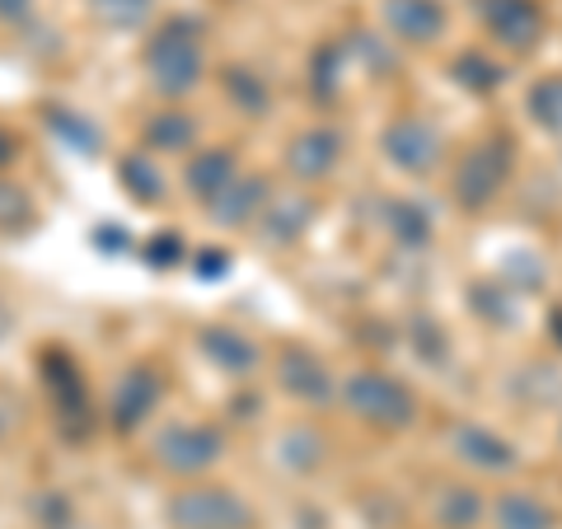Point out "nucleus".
Wrapping results in <instances>:
<instances>
[{"instance_id": "nucleus-20", "label": "nucleus", "mask_w": 562, "mask_h": 529, "mask_svg": "<svg viewBox=\"0 0 562 529\" xmlns=\"http://www.w3.org/2000/svg\"><path fill=\"white\" fill-rule=\"evenodd\" d=\"M47 122H52V132H57L70 150H80V155H94L99 150V127H90L80 113H70V109H52L47 113Z\"/></svg>"}, {"instance_id": "nucleus-21", "label": "nucleus", "mask_w": 562, "mask_h": 529, "mask_svg": "<svg viewBox=\"0 0 562 529\" xmlns=\"http://www.w3.org/2000/svg\"><path fill=\"white\" fill-rule=\"evenodd\" d=\"M277 454H281V464H291V469H314L319 464V454H324V440L314 436V431H305V427H295V431H286L277 440Z\"/></svg>"}, {"instance_id": "nucleus-2", "label": "nucleus", "mask_w": 562, "mask_h": 529, "mask_svg": "<svg viewBox=\"0 0 562 529\" xmlns=\"http://www.w3.org/2000/svg\"><path fill=\"white\" fill-rule=\"evenodd\" d=\"M342 398L361 421L390 427V431L408 427L413 413H417V398L408 394V384H398L394 375H380V370H357V375L342 384Z\"/></svg>"}, {"instance_id": "nucleus-31", "label": "nucleus", "mask_w": 562, "mask_h": 529, "mask_svg": "<svg viewBox=\"0 0 562 529\" xmlns=\"http://www.w3.org/2000/svg\"><path fill=\"white\" fill-rule=\"evenodd\" d=\"M14 150H20V146H14V136H10V132H0V169L14 160Z\"/></svg>"}, {"instance_id": "nucleus-12", "label": "nucleus", "mask_w": 562, "mask_h": 529, "mask_svg": "<svg viewBox=\"0 0 562 529\" xmlns=\"http://www.w3.org/2000/svg\"><path fill=\"white\" fill-rule=\"evenodd\" d=\"M235 179H239V165H235V155L221 150V146L192 155V165H188V188H192V198L206 202V206L216 202Z\"/></svg>"}, {"instance_id": "nucleus-19", "label": "nucleus", "mask_w": 562, "mask_h": 529, "mask_svg": "<svg viewBox=\"0 0 562 529\" xmlns=\"http://www.w3.org/2000/svg\"><path fill=\"white\" fill-rule=\"evenodd\" d=\"M192 136H198V127H192L188 113H160L146 127V146L150 150H188Z\"/></svg>"}, {"instance_id": "nucleus-9", "label": "nucleus", "mask_w": 562, "mask_h": 529, "mask_svg": "<svg viewBox=\"0 0 562 529\" xmlns=\"http://www.w3.org/2000/svg\"><path fill=\"white\" fill-rule=\"evenodd\" d=\"M342 160V136L333 132V127H310L291 140V155H286V165L291 173H301V179H324V173H333V165Z\"/></svg>"}, {"instance_id": "nucleus-10", "label": "nucleus", "mask_w": 562, "mask_h": 529, "mask_svg": "<svg viewBox=\"0 0 562 529\" xmlns=\"http://www.w3.org/2000/svg\"><path fill=\"white\" fill-rule=\"evenodd\" d=\"M281 390L305 398V403H324L333 394V380H328V365L314 357L310 347H286L281 351Z\"/></svg>"}, {"instance_id": "nucleus-30", "label": "nucleus", "mask_w": 562, "mask_h": 529, "mask_svg": "<svg viewBox=\"0 0 562 529\" xmlns=\"http://www.w3.org/2000/svg\"><path fill=\"white\" fill-rule=\"evenodd\" d=\"M29 10H33V0H0V20H10V24H20Z\"/></svg>"}, {"instance_id": "nucleus-8", "label": "nucleus", "mask_w": 562, "mask_h": 529, "mask_svg": "<svg viewBox=\"0 0 562 529\" xmlns=\"http://www.w3.org/2000/svg\"><path fill=\"white\" fill-rule=\"evenodd\" d=\"M483 20L492 29V38L506 43V47H535L539 43V33H543V14L535 0H487V10H483Z\"/></svg>"}, {"instance_id": "nucleus-26", "label": "nucleus", "mask_w": 562, "mask_h": 529, "mask_svg": "<svg viewBox=\"0 0 562 529\" xmlns=\"http://www.w3.org/2000/svg\"><path fill=\"white\" fill-rule=\"evenodd\" d=\"M390 225H394V235L403 244H427L431 239V216L422 206H413V202H394Z\"/></svg>"}, {"instance_id": "nucleus-15", "label": "nucleus", "mask_w": 562, "mask_h": 529, "mask_svg": "<svg viewBox=\"0 0 562 529\" xmlns=\"http://www.w3.org/2000/svg\"><path fill=\"white\" fill-rule=\"evenodd\" d=\"M314 221V202L305 198V192H281V202L268 206V216H262V225H268V235L272 244H291V239H301L305 235V225Z\"/></svg>"}, {"instance_id": "nucleus-17", "label": "nucleus", "mask_w": 562, "mask_h": 529, "mask_svg": "<svg viewBox=\"0 0 562 529\" xmlns=\"http://www.w3.org/2000/svg\"><path fill=\"white\" fill-rule=\"evenodd\" d=\"M497 529H553V510L530 492H512L497 502Z\"/></svg>"}, {"instance_id": "nucleus-18", "label": "nucleus", "mask_w": 562, "mask_h": 529, "mask_svg": "<svg viewBox=\"0 0 562 529\" xmlns=\"http://www.w3.org/2000/svg\"><path fill=\"white\" fill-rule=\"evenodd\" d=\"M479 516H483V502H479V492H469V487H446L441 497H436V520L446 529H473Z\"/></svg>"}, {"instance_id": "nucleus-11", "label": "nucleus", "mask_w": 562, "mask_h": 529, "mask_svg": "<svg viewBox=\"0 0 562 529\" xmlns=\"http://www.w3.org/2000/svg\"><path fill=\"white\" fill-rule=\"evenodd\" d=\"M454 454L469 464H479L487 473H502V469H516V446L502 440L497 431L487 427H454Z\"/></svg>"}, {"instance_id": "nucleus-5", "label": "nucleus", "mask_w": 562, "mask_h": 529, "mask_svg": "<svg viewBox=\"0 0 562 529\" xmlns=\"http://www.w3.org/2000/svg\"><path fill=\"white\" fill-rule=\"evenodd\" d=\"M225 450V440L216 427H202V421H179L169 427L160 440H155V454L160 464L173 469V473H202L206 464H216Z\"/></svg>"}, {"instance_id": "nucleus-25", "label": "nucleus", "mask_w": 562, "mask_h": 529, "mask_svg": "<svg viewBox=\"0 0 562 529\" xmlns=\"http://www.w3.org/2000/svg\"><path fill=\"white\" fill-rule=\"evenodd\" d=\"M225 85H231V99L239 103L244 113H268V85H262L254 70H231V76H225Z\"/></svg>"}, {"instance_id": "nucleus-27", "label": "nucleus", "mask_w": 562, "mask_h": 529, "mask_svg": "<svg viewBox=\"0 0 562 529\" xmlns=\"http://www.w3.org/2000/svg\"><path fill=\"white\" fill-rule=\"evenodd\" d=\"M454 70H460V85H469V90H497V85H502V66L483 61L479 52L460 57V61H454Z\"/></svg>"}, {"instance_id": "nucleus-6", "label": "nucleus", "mask_w": 562, "mask_h": 529, "mask_svg": "<svg viewBox=\"0 0 562 529\" xmlns=\"http://www.w3.org/2000/svg\"><path fill=\"white\" fill-rule=\"evenodd\" d=\"M384 155H390V165L408 169V173H427L441 160V132L422 117H398L394 127L384 132Z\"/></svg>"}, {"instance_id": "nucleus-14", "label": "nucleus", "mask_w": 562, "mask_h": 529, "mask_svg": "<svg viewBox=\"0 0 562 529\" xmlns=\"http://www.w3.org/2000/svg\"><path fill=\"white\" fill-rule=\"evenodd\" d=\"M272 198H268V183L262 179H235L231 188L221 192L216 202H211V211H216V221L221 225H249L254 216H262V206H268Z\"/></svg>"}, {"instance_id": "nucleus-24", "label": "nucleus", "mask_w": 562, "mask_h": 529, "mask_svg": "<svg viewBox=\"0 0 562 529\" xmlns=\"http://www.w3.org/2000/svg\"><path fill=\"white\" fill-rule=\"evenodd\" d=\"M530 109H535V122H543L549 132H562V76H549L535 85Z\"/></svg>"}, {"instance_id": "nucleus-1", "label": "nucleus", "mask_w": 562, "mask_h": 529, "mask_svg": "<svg viewBox=\"0 0 562 529\" xmlns=\"http://www.w3.org/2000/svg\"><path fill=\"white\" fill-rule=\"evenodd\" d=\"M146 70H150L155 90L169 94V99L198 90L202 70H206V52H202L198 24L192 20H169L146 47Z\"/></svg>"}, {"instance_id": "nucleus-4", "label": "nucleus", "mask_w": 562, "mask_h": 529, "mask_svg": "<svg viewBox=\"0 0 562 529\" xmlns=\"http://www.w3.org/2000/svg\"><path fill=\"white\" fill-rule=\"evenodd\" d=\"M506 173H512V146L506 140H483V146L469 150V160L454 173V198L469 211H483L497 202V192L506 188Z\"/></svg>"}, {"instance_id": "nucleus-7", "label": "nucleus", "mask_w": 562, "mask_h": 529, "mask_svg": "<svg viewBox=\"0 0 562 529\" xmlns=\"http://www.w3.org/2000/svg\"><path fill=\"white\" fill-rule=\"evenodd\" d=\"M384 24L403 43H436L446 33V5L441 0H384Z\"/></svg>"}, {"instance_id": "nucleus-29", "label": "nucleus", "mask_w": 562, "mask_h": 529, "mask_svg": "<svg viewBox=\"0 0 562 529\" xmlns=\"http://www.w3.org/2000/svg\"><path fill=\"white\" fill-rule=\"evenodd\" d=\"M14 421H20V403H14L5 390H0V440L14 431Z\"/></svg>"}, {"instance_id": "nucleus-16", "label": "nucleus", "mask_w": 562, "mask_h": 529, "mask_svg": "<svg viewBox=\"0 0 562 529\" xmlns=\"http://www.w3.org/2000/svg\"><path fill=\"white\" fill-rule=\"evenodd\" d=\"M202 351L221 370H231V375H244V370L258 365V347L244 338V333H231V328H206L202 333Z\"/></svg>"}, {"instance_id": "nucleus-23", "label": "nucleus", "mask_w": 562, "mask_h": 529, "mask_svg": "<svg viewBox=\"0 0 562 529\" xmlns=\"http://www.w3.org/2000/svg\"><path fill=\"white\" fill-rule=\"evenodd\" d=\"M94 14L103 24H113V29H136V24H146V14L155 10V0H90Z\"/></svg>"}, {"instance_id": "nucleus-13", "label": "nucleus", "mask_w": 562, "mask_h": 529, "mask_svg": "<svg viewBox=\"0 0 562 529\" xmlns=\"http://www.w3.org/2000/svg\"><path fill=\"white\" fill-rule=\"evenodd\" d=\"M160 394H165V384H160V375L155 370H127V380L117 384V398H113V417H117V427H136L140 417H146L155 403H160Z\"/></svg>"}, {"instance_id": "nucleus-3", "label": "nucleus", "mask_w": 562, "mask_h": 529, "mask_svg": "<svg viewBox=\"0 0 562 529\" xmlns=\"http://www.w3.org/2000/svg\"><path fill=\"white\" fill-rule=\"evenodd\" d=\"M169 520L179 529H249L254 510L225 487H188L169 502Z\"/></svg>"}, {"instance_id": "nucleus-28", "label": "nucleus", "mask_w": 562, "mask_h": 529, "mask_svg": "<svg viewBox=\"0 0 562 529\" xmlns=\"http://www.w3.org/2000/svg\"><path fill=\"white\" fill-rule=\"evenodd\" d=\"M20 221H29V198L14 183H0V225H20Z\"/></svg>"}, {"instance_id": "nucleus-22", "label": "nucleus", "mask_w": 562, "mask_h": 529, "mask_svg": "<svg viewBox=\"0 0 562 529\" xmlns=\"http://www.w3.org/2000/svg\"><path fill=\"white\" fill-rule=\"evenodd\" d=\"M122 183H127V192H136V202H160V169L150 165V155H132L127 165H122Z\"/></svg>"}]
</instances>
